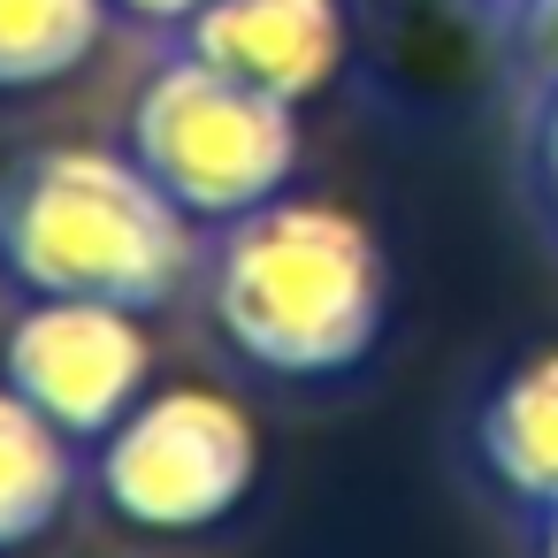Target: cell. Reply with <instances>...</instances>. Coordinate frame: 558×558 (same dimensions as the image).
<instances>
[{
    "label": "cell",
    "instance_id": "1",
    "mask_svg": "<svg viewBox=\"0 0 558 558\" xmlns=\"http://www.w3.org/2000/svg\"><path fill=\"white\" fill-rule=\"evenodd\" d=\"M390 268L375 230L337 199H268L222 222L207 253V314L222 344L291 383L344 375L375 352Z\"/></svg>",
    "mask_w": 558,
    "mask_h": 558
},
{
    "label": "cell",
    "instance_id": "2",
    "mask_svg": "<svg viewBox=\"0 0 558 558\" xmlns=\"http://www.w3.org/2000/svg\"><path fill=\"white\" fill-rule=\"evenodd\" d=\"M0 268L32 299L161 306L192 276V215L131 146H39L0 177Z\"/></svg>",
    "mask_w": 558,
    "mask_h": 558
},
{
    "label": "cell",
    "instance_id": "3",
    "mask_svg": "<svg viewBox=\"0 0 558 558\" xmlns=\"http://www.w3.org/2000/svg\"><path fill=\"white\" fill-rule=\"evenodd\" d=\"M131 154L192 222H238L291 184L299 108L184 47L138 85Z\"/></svg>",
    "mask_w": 558,
    "mask_h": 558
},
{
    "label": "cell",
    "instance_id": "4",
    "mask_svg": "<svg viewBox=\"0 0 558 558\" xmlns=\"http://www.w3.org/2000/svg\"><path fill=\"white\" fill-rule=\"evenodd\" d=\"M260 474V428L207 383L146 390L100 436V497L146 535H199L245 505Z\"/></svg>",
    "mask_w": 558,
    "mask_h": 558
},
{
    "label": "cell",
    "instance_id": "5",
    "mask_svg": "<svg viewBox=\"0 0 558 558\" xmlns=\"http://www.w3.org/2000/svg\"><path fill=\"white\" fill-rule=\"evenodd\" d=\"M146 306L123 299H32L0 337V383H16L54 428L100 444L154 383Z\"/></svg>",
    "mask_w": 558,
    "mask_h": 558
},
{
    "label": "cell",
    "instance_id": "6",
    "mask_svg": "<svg viewBox=\"0 0 558 558\" xmlns=\"http://www.w3.org/2000/svg\"><path fill=\"white\" fill-rule=\"evenodd\" d=\"M184 47L306 108L344 70V0H207L184 24Z\"/></svg>",
    "mask_w": 558,
    "mask_h": 558
},
{
    "label": "cell",
    "instance_id": "7",
    "mask_svg": "<svg viewBox=\"0 0 558 558\" xmlns=\"http://www.w3.org/2000/svg\"><path fill=\"white\" fill-rule=\"evenodd\" d=\"M482 466L505 497L550 512L558 505V352H527L482 405Z\"/></svg>",
    "mask_w": 558,
    "mask_h": 558
},
{
    "label": "cell",
    "instance_id": "8",
    "mask_svg": "<svg viewBox=\"0 0 558 558\" xmlns=\"http://www.w3.org/2000/svg\"><path fill=\"white\" fill-rule=\"evenodd\" d=\"M77 436L54 428L16 383H0V550L47 535L77 489Z\"/></svg>",
    "mask_w": 558,
    "mask_h": 558
},
{
    "label": "cell",
    "instance_id": "9",
    "mask_svg": "<svg viewBox=\"0 0 558 558\" xmlns=\"http://www.w3.org/2000/svg\"><path fill=\"white\" fill-rule=\"evenodd\" d=\"M108 0H0V93H39L93 62Z\"/></svg>",
    "mask_w": 558,
    "mask_h": 558
},
{
    "label": "cell",
    "instance_id": "10",
    "mask_svg": "<svg viewBox=\"0 0 558 558\" xmlns=\"http://www.w3.org/2000/svg\"><path fill=\"white\" fill-rule=\"evenodd\" d=\"M505 16H512V39H520L527 70L558 77V0H512Z\"/></svg>",
    "mask_w": 558,
    "mask_h": 558
},
{
    "label": "cell",
    "instance_id": "11",
    "mask_svg": "<svg viewBox=\"0 0 558 558\" xmlns=\"http://www.w3.org/2000/svg\"><path fill=\"white\" fill-rule=\"evenodd\" d=\"M527 161H535V199H543V215L558 222V77H550V93H543V116H535V146H527Z\"/></svg>",
    "mask_w": 558,
    "mask_h": 558
},
{
    "label": "cell",
    "instance_id": "12",
    "mask_svg": "<svg viewBox=\"0 0 558 558\" xmlns=\"http://www.w3.org/2000/svg\"><path fill=\"white\" fill-rule=\"evenodd\" d=\"M116 16H131V24H154V32H184L207 0H108Z\"/></svg>",
    "mask_w": 558,
    "mask_h": 558
},
{
    "label": "cell",
    "instance_id": "13",
    "mask_svg": "<svg viewBox=\"0 0 558 558\" xmlns=\"http://www.w3.org/2000/svg\"><path fill=\"white\" fill-rule=\"evenodd\" d=\"M543 558H558V505L543 512Z\"/></svg>",
    "mask_w": 558,
    "mask_h": 558
},
{
    "label": "cell",
    "instance_id": "14",
    "mask_svg": "<svg viewBox=\"0 0 558 558\" xmlns=\"http://www.w3.org/2000/svg\"><path fill=\"white\" fill-rule=\"evenodd\" d=\"M489 9H512V0H489Z\"/></svg>",
    "mask_w": 558,
    "mask_h": 558
}]
</instances>
